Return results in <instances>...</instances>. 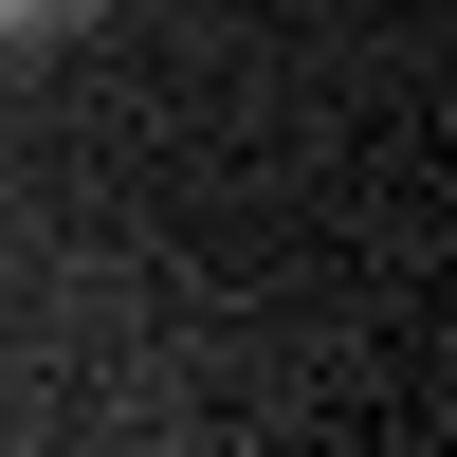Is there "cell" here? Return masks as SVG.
<instances>
[{
  "label": "cell",
  "instance_id": "obj_1",
  "mask_svg": "<svg viewBox=\"0 0 457 457\" xmlns=\"http://www.w3.org/2000/svg\"><path fill=\"white\" fill-rule=\"evenodd\" d=\"M37 37H73V0H0V55H37Z\"/></svg>",
  "mask_w": 457,
  "mask_h": 457
}]
</instances>
